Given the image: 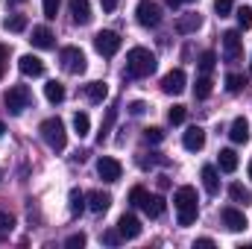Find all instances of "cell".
Returning a JSON list of instances; mask_svg holds the SVG:
<instances>
[{
  "label": "cell",
  "instance_id": "1",
  "mask_svg": "<svg viewBox=\"0 0 252 249\" xmlns=\"http://www.w3.org/2000/svg\"><path fill=\"white\" fill-rule=\"evenodd\" d=\"M199 199H196V190L190 185L179 187L176 193H173V205H176V211H179V226H190V223H196V217H199V205H196Z\"/></svg>",
  "mask_w": 252,
  "mask_h": 249
},
{
  "label": "cell",
  "instance_id": "2",
  "mask_svg": "<svg viewBox=\"0 0 252 249\" xmlns=\"http://www.w3.org/2000/svg\"><path fill=\"white\" fill-rule=\"evenodd\" d=\"M156 70V53H150L147 47H132L126 53V73L135 79H144Z\"/></svg>",
  "mask_w": 252,
  "mask_h": 249
},
{
  "label": "cell",
  "instance_id": "3",
  "mask_svg": "<svg viewBox=\"0 0 252 249\" xmlns=\"http://www.w3.org/2000/svg\"><path fill=\"white\" fill-rule=\"evenodd\" d=\"M38 132H41L44 144H47L53 153H62L64 147H67V132H64V124L59 118H47L44 124L38 126Z\"/></svg>",
  "mask_w": 252,
  "mask_h": 249
},
{
  "label": "cell",
  "instance_id": "4",
  "mask_svg": "<svg viewBox=\"0 0 252 249\" xmlns=\"http://www.w3.org/2000/svg\"><path fill=\"white\" fill-rule=\"evenodd\" d=\"M3 103H6L9 115H21L24 109H30L32 94H30V88H27V85H12V88L3 94Z\"/></svg>",
  "mask_w": 252,
  "mask_h": 249
},
{
  "label": "cell",
  "instance_id": "5",
  "mask_svg": "<svg viewBox=\"0 0 252 249\" xmlns=\"http://www.w3.org/2000/svg\"><path fill=\"white\" fill-rule=\"evenodd\" d=\"M135 18H138V24L141 27H158L161 24V6L156 3V0H141L138 6H135Z\"/></svg>",
  "mask_w": 252,
  "mask_h": 249
},
{
  "label": "cell",
  "instance_id": "6",
  "mask_svg": "<svg viewBox=\"0 0 252 249\" xmlns=\"http://www.w3.org/2000/svg\"><path fill=\"white\" fill-rule=\"evenodd\" d=\"M94 47H97L100 56H115V53L121 50V35L112 32V30H100V32L94 35Z\"/></svg>",
  "mask_w": 252,
  "mask_h": 249
},
{
  "label": "cell",
  "instance_id": "7",
  "mask_svg": "<svg viewBox=\"0 0 252 249\" xmlns=\"http://www.w3.org/2000/svg\"><path fill=\"white\" fill-rule=\"evenodd\" d=\"M59 59H62V67L67 73H85V67H88L85 53L79 47H64L62 53H59Z\"/></svg>",
  "mask_w": 252,
  "mask_h": 249
},
{
  "label": "cell",
  "instance_id": "8",
  "mask_svg": "<svg viewBox=\"0 0 252 249\" xmlns=\"http://www.w3.org/2000/svg\"><path fill=\"white\" fill-rule=\"evenodd\" d=\"M241 53H244L241 30H226V32H223V56H226V62H238Z\"/></svg>",
  "mask_w": 252,
  "mask_h": 249
},
{
  "label": "cell",
  "instance_id": "9",
  "mask_svg": "<svg viewBox=\"0 0 252 249\" xmlns=\"http://www.w3.org/2000/svg\"><path fill=\"white\" fill-rule=\"evenodd\" d=\"M185 82H188L185 70H182V67H173L170 73H164V79H161V91L176 97V94H182V91H185Z\"/></svg>",
  "mask_w": 252,
  "mask_h": 249
},
{
  "label": "cell",
  "instance_id": "10",
  "mask_svg": "<svg viewBox=\"0 0 252 249\" xmlns=\"http://www.w3.org/2000/svg\"><path fill=\"white\" fill-rule=\"evenodd\" d=\"M97 173H100V179H103V182H118V179H121V173H124V167H121V161H118V158L103 156V158L97 161Z\"/></svg>",
  "mask_w": 252,
  "mask_h": 249
},
{
  "label": "cell",
  "instance_id": "11",
  "mask_svg": "<svg viewBox=\"0 0 252 249\" xmlns=\"http://www.w3.org/2000/svg\"><path fill=\"white\" fill-rule=\"evenodd\" d=\"M220 217H223V226H226L229 232H244V229L250 226L247 214H244L241 208H232V205H229V208H223V214H220Z\"/></svg>",
  "mask_w": 252,
  "mask_h": 249
},
{
  "label": "cell",
  "instance_id": "12",
  "mask_svg": "<svg viewBox=\"0 0 252 249\" xmlns=\"http://www.w3.org/2000/svg\"><path fill=\"white\" fill-rule=\"evenodd\" d=\"M199 27H202V15H199V12H185V15L176 18V32H179V35H190V32H196Z\"/></svg>",
  "mask_w": 252,
  "mask_h": 249
},
{
  "label": "cell",
  "instance_id": "13",
  "mask_svg": "<svg viewBox=\"0 0 252 249\" xmlns=\"http://www.w3.org/2000/svg\"><path fill=\"white\" fill-rule=\"evenodd\" d=\"M118 232L124 235V241H135V238L141 235V220H138L135 214H124V217L118 220Z\"/></svg>",
  "mask_w": 252,
  "mask_h": 249
},
{
  "label": "cell",
  "instance_id": "14",
  "mask_svg": "<svg viewBox=\"0 0 252 249\" xmlns=\"http://www.w3.org/2000/svg\"><path fill=\"white\" fill-rule=\"evenodd\" d=\"M18 67H21L24 76H41V73H44V62H41L38 56H32V53H24V56L18 59Z\"/></svg>",
  "mask_w": 252,
  "mask_h": 249
},
{
  "label": "cell",
  "instance_id": "15",
  "mask_svg": "<svg viewBox=\"0 0 252 249\" xmlns=\"http://www.w3.org/2000/svg\"><path fill=\"white\" fill-rule=\"evenodd\" d=\"M182 144H185V150H190V153H199L205 147V129L202 126H190L188 132H185V138H182Z\"/></svg>",
  "mask_w": 252,
  "mask_h": 249
},
{
  "label": "cell",
  "instance_id": "16",
  "mask_svg": "<svg viewBox=\"0 0 252 249\" xmlns=\"http://www.w3.org/2000/svg\"><path fill=\"white\" fill-rule=\"evenodd\" d=\"M70 15H73V24H79V27L91 24V3L88 0H70Z\"/></svg>",
  "mask_w": 252,
  "mask_h": 249
},
{
  "label": "cell",
  "instance_id": "17",
  "mask_svg": "<svg viewBox=\"0 0 252 249\" xmlns=\"http://www.w3.org/2000/svg\"><path fill=\"white\" fill-rule=\"evenodd\" d=\"M141 208H144V214H147V217H153V220H156V217H161V214H164V196H156V193L150 196V193H147V196L141 199Z\"/></svg>",
  "mask_w": 252,
  "mask_h": 249
},
{
  "label": "cell",
  "instance_id": "18",
  "mask_svg": "<svg viewBox=\"0 0 252 249\" xmlns=\"http://www.w3.org/2000/svg\"><path fill=\"white\" fill-rule=\"evenodd\" d=\"M32 47H38V50H50L56 41H53V32L47 30V27H32Z\"/></svg>",
  "mask_w": 252,
  "mask_h": 249
},
{
  "label": "cell",
  "instance_id": "19",
  "mask_svg": "<svg viewBox=\"0 0 252 249\" xmlns=\"http://www.w3.org/2000/svg\"><path fill=\"white\" fill-rule=\"evenodd\" d=\"M85 199H88V208H91L94 214H103V211H109V205H112V196L103 193V190H91Z\"/></svg>",
  "mask_w": 252,
  "mask_h": 249
},
{
  "label": "cell",
  "instance_id": "20",
  "mask_svg": "<svg viewBox=\"0 0 252 249\" xmlns=\"http://www.w3.org/2000/svg\"><path fill=\"white\" fill-rule=\"evenodd\" d=\"M229 138H232L235 144H247V141H250V121H247V118H235V124L229 129Z\"/></svg>",
  "mask_w": 252,
  "mask_h": 249
},
{
  "label": "cell",
  "instance_id": "21",
  "mask_svg": "<svg viewBox=\"0 0 252 249\" xmlns=\"http://www.w3.org/2000/svg\"><path fill=\"white\" fill-rule=\"evenodd\" d=\"M202 187L214 196V193H220V176H217V167L214 164H205L202 167Z\"/></svg>",
  "mask_w": 252,
  "mask_h": 249
},
{
  "label": "cell",
  "instance_id": "22",
  "mask_svg": "<svg viewBox=\"0 0 252 249\" xmlns=\"http://www.w3.org/2000/svg\"><path fill=\"white\" fill-rule=\"evenodd\" d=\"M85 97H88L91 103H103V100L109 97V85H106V82H88V85H85Z\"/></svg>",
  "mask_w": 252,
  "mask_h": 249
},
{
  "label": "cell",
  "instance_id": "23",
  "mask_svg": "<svg viewBox=\"0 0 252 249\" xmlns=\"http://www.w3.org/2000/svg\"><path fill=\"white\" fill-rule=\"evenodd\" d=\"M217 164H220L223 173H235V170H238V156H235V150H220Z\"/></svg>",
  "mask_w": 252,
  "mask_h": 249
},
{
  "label": "cell",
  "instance_id": "24",
  "mask_svg": "<svg viewBox=\"0 0 252 249\" xmlns=\"http://www.w3.org/2000/svg\"><path fill=\"white\" fill-rule=\"evenodd\" d=\"M229 196H232V202H238V205H252V190L244 187L241 182H235V185L229 187Z\"/></svg>",
  "mask_w": 252,
  "mask_h": 249
},
{
  "label": "cell",
  "instance_id": "25",
  "mask_svg": "<svg viewBox=\"0 0 252 249\" xmlns=\"http://www.w3.org/2000/svg\"><path fill=\"white\" fill-rule=\"evenodd\" d=\"M44 97H47L50 103H62L64 100V85L62 82H56V79H50V82L44 85Z\"/></svg>",
  "mask_w": 252,
  "mask_h": 249
},
{
  "label": "cell",
  "instance_id": "26",
  "mask_svg": "<svg viewBox=\"0 0 252 249\" xmlns=\"http://www.w3.org/2000/svg\"><path fill=\"white\" fill-rule=\"evenodd\" d=\"M193 97H196V100L211 97V79H208V73H202V76L193 82Z\"/></svg>",
  "mask_w": 252,
  "mask_h": 249
},
{
  "label": "cell",
  "instance_id": "27",
  "mask_svg": "<svg viewBox=\"0 0 252 249\" xmlns=\"http://www.w3.org/2000/svg\"><path fill=\"white\" fill-rule=\"evenodd\" d=\"M88 129H91V118H88L85 112H76V115H73V132H76L79 138H85Z\"/></svg>",
  "mask_w": 252,
  "mask_h": 249
},
{
  "label": "cell",
  "instance_id": "28",
  "mask_svg": "<svg viewBox=\"0 0 252 249\" xmlns=\"http://www.w3.org/2000/svg\"><path fill=\"white\" fill-rule=\"evenodd\" d=\"M3 30H9V32H24V30H27V18H24V15H9V18L3 21Z\"/></svg>",
  "mask_w": 252,
  "mask_h": 249
},
{
  "label": "cell",
  "instance_id": "29",
  "mask_svg": "<svg viewBox=\"0 0 252 249\" xmlns=\"http://www.w3.org/2000/svg\"><path fill=\"white\" fill-rule=\"evenodd\" d=\"M196 64H199V70H202V73H211V70H214V64H217V53H214V50H205V53H199Z\"/></svg>",
  "mask_w": 252,
  "mask_h": 249
},
{
  "label": "cell",
  "instance_id": "30",
  "mask_svg": "<svg viewBox=\"0 0 252 249\" xmlns=\"http://www.w3.org/2000/svg\"><path fill=\"white\" fill-rule=\"evenodd\" d=\"M244 85H247V76H241V73H229L226 76V91L229 94H238Z\"/></svg>",
  "mask_w": 252,
  "mask_h": 249
},
{
  "label": "cell",
  "instance_id": "31",
  "mask_svg": "<svg viewBox=\"0 0 252 249\" xmlns=\"http://www.w3.org/2000/svg\"><path fill=\"white\" fill-rule=\"evenodd\" d=\"M82 208H85V193L79 187H73L70 190V214H82Z\"/></svg>",
  "mask_w": 252,
  "mask_h": 249
},
{
  "label": "cell",
  "instance_id": "32",
  "mask_svg": "<svg viewBox=\"0 0 252 249\" xmlns=\"http://www.w3.org/2000/svg\"><path fill=\"white\" fill-rule=\"evenodd\" d=\"M115 115H118V109H109V112H106V121H103V126H100V135H97V141H100V144L109 138V132H112V124H115Z\"/></svg>",
  "mask_w": 252,
  "mask_h": 249
},
{
  "label": "cell",
  "instance_id": "33",
  "mask_svg": "<svg viewBox=\"0 0 252 249\" xmlns=\"http://www.w3.org/2000/svg\"><path fill=\"white\" fill-rule=\"evenodd\" d=\"M235 18H238V27L241 30H252V6H241Z\"/></svg>",
  "mask_w": 252,
  "mask_h": 249
},
{
  "label": "cell",
  "instance_id": "34",
  "mask_svg": "<svg viewBox=\"0 0 252 249\" xmlns=\"http://www.w3.org/2000/svg\"><path fill=\"white\" fill-rule=\"evenodd\" d=\"M185 118H188V109H185V106H173V109L167 112V121H170L173 126H176V124H185Z\"/></svg>",
  "mask_w": 252,
  "mask_h": 249
},
{
  "label": "cell",
  "instance_id": "35",
  "mask_svg": "<svg viewBox=\"0 0 252 249\" xmlns=\"http://www.w3.org/2000/svg\"><path fill=\"white\" fill-rule=\"evenodd\" d=\"M12 226H15V217H12V214H6V211H0V241L12 232Z\"/></svg>",
  "mask_w": 252,
  "mask_h": 249
},
{
  "label": "cell",
  "instance_id": "36",
  "mask_svg": "<svg viewBox=\"0 0 252 249\" xmlns=\"http://www.w3.org/2000/svg\"><path fill=\"white\" fill-rule=\"evenodd\" d=\"M144 138H147L150 144H158V141H164V132H161L158 126H147V129H144Z\"/></svg>",
  "mask_w": 252,
  "mask_h": 249
},
{
  "label": "cell",
  "instance_id": "37",
  "mask_svg": "<svg viewBox=\"0 0 252 249\" xmlns=\"http://www.w3.org/2000/svg\"><path fill=\"white\" fill-rule=\"evenodd\" d=\"M41 6H44V18H47V21H53V18H56V12H59V0H41Z\"/></svg>",
  "mask_w": 252,
  "mask_h": 249
},
{
  "label": "cell",
  "instance_id": "38",
  "mask_svg": "<svg viewBox=\"0 0 252 249\" xmlns=\"http://www.w3.org/2000/svg\"><path fill=\"white\" fill-rule=\"evenodd\" d=\"M232 6H235V0H214V12H217L220 18H226V15L232 12Z\"/></svg>",
  "mask_w": 252,
  "mask_h": 249
},
{
  "label": "cell",
  "instance_id": "39",
  "mask_svg": "<svg viewBox=\"0 0 252 249\" xmlns=\"http://www.w3.org/2000/svg\"><path fill=\"white\" fill-rule=\"evenodd\" d=\"M144 196H147V190H144L141 185H135L132 190H129V202H132V205H138V208H141V199H144Z\"/></svg>",
  "mask_w": 252,
  "mask_h": 249
},
{
  "label": "cell",
  "instance_id": "40",
  "mask_svg": "<svg viewBox=\"0 0 252 249\" xmlns=\"http://www.w3.org/2000/svg\"><path fill=\"white\" fill-rule=\"evenodd\" d=\"M64 247L67 249H79V247H85V235L79 232V235H70L67 241H64Z\"/></svg>",
  "mask_w": 252,
  "mask_h": 249
},
{
  "label": "cell",
  "instance_id": "41",
  "mask_svg": "<svg viewBox=\"0 0 252 249\" xmlns=\"http://www.w3.org/2000/svg\"><path fill=\"white\" fill-rule=\"evenodd\" d=\"M124 241V235L121 232H103V244H109V247H118Z\"/></svg>",
  "mask_w": 252,
  "mask_h": 249
},
{
  "label": "cell",
  "instance_id": "42",
  "mask_svg": "<svg viewBox=\"0 0 252 249\" xmlns=\"http://www.w3.org/2000/svg\"><path fill=\"white\" fill-rule=\"evenodd\" d=\"M144 112H147V103H144V100L129 103V115H135V118H138V115H144Z\"/></svg>",
  "mask_w": 252,
  "mask_h": 249
},
{
  "label": "cell",
  "instance_id": "43",
  "mask_svg": "<svg viewBox=\"0 0 252 249\" xmlns=\"http://www.w3.org/2000/svg\"><path fill=\"white\" fill-rule=\"evenodd\" d=\"M211 247H214L211 238H199V241H193V249H211Z\"/></svg>",
  "mask_w": 252,
  "mask_h": 249
},
{
  "label": "cell",
  "instance_id": "44",
  "mask_svg": "<svg viewBox=\"0 0 252 249\" xmlns=\"http://www.w3.org/2000/svg\"><path fill=\"white\" fill-rule=\"evenodd\" d=\"M100 6H103V12H115L118 9V0H100Z\"/></svg>",
  "mask_w": 252,
  "mask_h": 249
},
{
  "label": "cell",
  "instance_id": "45",
  "mask_svg": "<svg viewBox=\"0 0 252 249\" xmlns=\"http://www.w3.org/2000/svg\"><path fill=\"white\" fill-rule=\"evenodd\" d=\"M158 187L164 190V187H170V182H167V176H158Z\"/></svg>",
  "mask_w": 252,
  "mask_h": 249
},
{
  "label": "cell",
  "instance_id": "46",
  "mask_svg": "<svg viewBox=\"0 0 252 249\" xmlns=\"http://www.w3.org/2000/svg\"><path fill=\"white\" fill-rule=\"evenodd\" d=\"M164 3H167L170 9H179V6H182V0H164Z\"/></svg>",
  "mask_w": 252,
  "mask_h": 249
},
{
  "label": "cell",
  "instance_id": "47",
  "mask_svg": "<svg viewBox=\"0 0 252 249\" xmlns=\"http://www.w3.org/2000/svg\"><path fill=\"white\" fill-rule=\"evenodd\" d=\"M3 62H6V47L0 44V67H3Z\"/></svg>",
  "mask_w": 252,
  "mask_h": 249
},
{
  "label": "cell",
  "instance_id": "48",
  "mask_svg": "<svg viewBox=\"0 0 252 249\" xmlns=\"http://www.w3.org/2000/svg\"><path fill=\"white\" fill-rule=\"evenodd\" d=\"M3 132H6V126H3V121H0V135H3Z\"/></svg>",
  "mask_w": 252,
  "mask_h": 249
},
{
  "label": "cell",
  "instance_id": "49",
  "mask_svg": "<svg viewBox=\"0 0 252 249\" xmlns=\"http://www.w3.org/2000/svg\"><path fill=\"white\" fill-rule=\"evenodd\" d=\"M250 179H252V161H250Z\"/></svg>",
  "mask_w": 252,
  "mask_h": 249
},
{
  "label": "cell",
  "instance_id": "50",
  "mask_svg": "<svg viewBox=\"0 0 252 249\" xmlns=\"http://www.w3.org/2000/svg\"><path fill=\"white\" fill-rule=\"evenodd\" d=\"M250 76H252V62H250Z\"/></svg>",
  "mask_w": 252,
  "mask_h": 249
},
{
  "label": "cell",
  "instance_id": "51",
  "mask_svg": "<svg viewBox=\"0 0 252 249\" xmlns=\"http://www.w3.org/2000/svg\"><path fill=\"white\" fill-rule=\"evenodd\" d=\"M182 3H193V0H182Z\"/></svg>",
  "mask_w": 252,
  "mask_h": 249
},
{
  "label": "cell",
  "instance_id": "52",
  "mask_svg": "<svg viewBox=\"0 0 252 249\" xmlns=\"http://www.w3.org/2000/svg\"><path fill=\"white\" fill-rule=\"evenodd\" d=\"M0 76H3V67H0Z\"/></svg>",
  "mask_w": 252,
  "mask_h": 249
}]
</instances>
